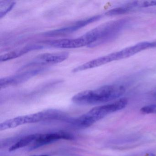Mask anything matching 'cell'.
<instances>
[{"mask_svg":"<svg viewBox=\"0 0 156 156\" xmlns=\"http://www.w3.org/2000/svg\"><path fill=\"white\" fill-rule=\"evenodd\" d=\"M125 92L126 88L123 86L108 85L80 92L73 97L72 101L80 105H99L117 99Z\"/></svg>","mask_w":156,"mask_h":156,"instance_id":"6da1fadb","label":"cell"},{"mask_svg":"<svg viewBox=\"0 0 156 156\" xmlns=\"http://www.w3.org/2000/svg\"><path fill=\"white\" fill-rule=\"evenodd\" d=\"M128 19L111 21L101 24L91 30L86 34L91 44L89 47H94L115 39L127 25Z\"/></svg>","mask_w":156,"mask_h":156,"instance_id":"7a4b0ae2","label":"cell"},{"mask_svg":"<svg viewBox=\"0 0 156 156\" xmlns=\"http://www.w3.org/2000/svg\"><path fill=\"white\" fill-rule=\"evenodd\" d=\"M127 104V99L122 98L111 104L96 107L84 115L74 119L72 123L80 127H88L107 115L125 108Z\"/></svg>","mask_w":156,"mask_h":156,"instance_id":"3957f363","label":"cell"},{"mask_svg":"<svg viewBox=\"0 0 156 156\" xmlns=\"http://www.w3.org/2000/svg\"><path fill=\"white\" fill-rule=\"evenodd\" d=\"M45 70L44 68H38L1 78L0 80V87L2 89L6 88L8 87L20 84L26 82L32 77L41 73Z\"/></svg>","mask_w":156,"mask_h":156,"instance_id":"277c9868","label":"cell"},{"mask_svg":"<svg viewBox=\"0 0 156 156\" xmlns=\"http://www.w3.org/2000/svg\"><path fill=\"white\" fill-rule=\"evenodd\" d=\"M61 139L72 140L73 139V137L69 133L63 131L38 134L36 139L31 144L30 148L34 149Z\"/></svg>","mask_w":156,"mask_h":156,"instance_id":"5b68a950","label":"cell"},{"mask_svg":"<svg viewBox=\"0 0 156 156\" xmlns=\"http://www.w3.org/2000/svg\"><path fill=\"white\" fill-rule=\"evenodd\" d=\"M102 16L101 15H96L85 20L78 21L74 23L71 24L69 26L61 28V29H57V30H53L44 33V35L49 36H58V35H64V34H68L71 33L76 31L79 29H82L83 27L93 23L94 22L97 21L101 19Z\"/></svg>","mask_w":156,"mask_h":156,"instance_id":"8992f818","label":"cell"},{"mask_svg":"<svg viewBox=\"0 0 156 156\" xmlns=\"http://www.w3.org/2000/svg\"><path fill=\"white\" fill-rule=\"evenodd\" d=\"M85 34L75 39H64L49 41L46 44L51 47L61 49H76L89 45Z\"/></svg>","mask_w":156,"mask_h":156,"instance_id":"52a82bcc","label":"cell"},{"mask_svg":"<svg viewBox=\"0 0 156 156\" xmlns=\"http://www.w3.org/2000/svg\"><path fill=\"white\" fill-rule=\"evenodd\" d=\"M40 121H41V115L40 112L31 115L20 116L8 119L2 123L0 124V130L14 128L24 124L37 123Z\"/></svg>","mask_w":156,"mask_h":156,"instance_id":"ba28073f","label":"cell"},{"mask_svg":"<svg viewBox=\"0 0 156 156\" xmlns=\"http://www.w3.org/2000/svg\"><path fill=\"white\" fill-rule=\"evenodd\" d=\"M156 47V41L142 42L121 51L113 53L114 61L128 58L144 50Z\"/></svg>","mask_w":156,"mask_h":156,"instance_id":"9c48e42d","label":"cell"},{"mask_svg":"<svg viewBox=\"0 0 156 156\" xmlns=\"http://www.w3.org/2000/svg\"><path fill=\"white\" fill-rule=\"evenodd\" d=\"M69 55V53L67 52L42 54L34 58L29 66L55 64L65 61Z\"/></svg>","mask_w":156,"mask_h":156,"instance_id":"30bf717a","label":"cell"},{"mask_svg":"<svg viewBox=\"0 0 156 156\" xmlns=\"http://www.w3.org/2000/svg\"><path fill=\"white\" fill-rule=\"evenodd\" d=\"M43 48V46L39 44H32L23 47L20 49H17L14 51H12L10 52L4 54L0 56L1 62H6L9 60L15 59L31 51L34 50H40Z\"/></svg>","mask_w":156,"mask_h":156,"instance_id":"8fae6325","label":"cell"},{"mask_svg":"<svg viewBox=\"0 0 156 156\" xmlns=\"http://www.w3.org/2000/svg\"><path fill=\"white\" fill-rule=\"evenodd\" d=\"M38 135V134H32V135H28L26 136L23 137L18 142L12 146L9 149V151H13L21 148L24 147L30 144H31L32 142L36 139Z\"/></svg>","mask_w":156,"mask_h":156,"instance_id":"7c38bea8","label":"cell"},{"mask_svg":"<svg viewBox=\"0 0 156 156\" xmlns=\"http://www.w3.org/2000/svg\"><path fill=\"white\" fill-rule=\"evenodd\" d=\"M15 5V2L12 1H0V18L2 19L12 10Z\"/></svg>","mask_w":156,"mask_h":156,"instance_id":"4fadbf2b","label":"cell"},{"mask_svg":"<svg viewBox=\"0 0 156 156\" xmlns=\"http://www.w3.org/2000/svg\"><path fill=\"white\" fill-rule=\"evenodd\" d=\"M132 8L127 5L124 7H118L114 8L110 10L107 12L105 15L107 16H114L116 15H121L125 14L130 12L132 9Z\"/></svg>","mask_w":156,"mask_h":156,"instance_id":"5bb4252c","label":"cell"},{"mask_svg":"<svg viewBox=\"0 0 156 156\" xmlns=\"http://www.w3.org/2000/svg\"><path fill=\"white\" fill-rule=\"evenodd\" d=\"M128 6L134 9L135 8H146V7L156 6V1H138L133 2Z\"/></svg>","mask_w":156,"mask_h":156,"instance_id":"9a60e30c","label":"cell"},{"mask_svg":"<svg viewBox=\"0 0 156 156\" xmlns=\"http://www.w3.org/2000/svg\"><path fill=\"white\" fill-rule=\"evenodd\" d=\"M49 156L47 155H34V156Z\"/></svg>","mask_w":156,"mask_h":156,"instance_id":"2e32d148","label":"cell"}]
</instances>
